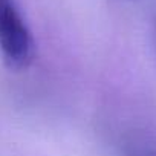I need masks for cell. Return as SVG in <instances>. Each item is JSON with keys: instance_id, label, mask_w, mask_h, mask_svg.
<instances>
[{"instance_id": "obj_2", "label": "cell", "mask_w": 156, "mask_h": 156, "mask_svg": "<svg viewBox=\"0 0 156 156\" xmlns=\"http://www.w3.org/2000/svg\"><path fill=\"white\" fill-rule=\"evenodd\" d=\"M132 156H156V148L141 147V148H136Z\"/></svg>"}, {"instance_id": "obj_1", "label": "cell", "mask_w": 156, "mask_h": 156, "mask_svg": "<svg viewBox=\"0 0 156 156\" xmlns=\"http://www.w3.org/2000/svg\"><path fill=\"white\" fill-rule=\"evenodd\" d=\"M0 51L12 69H26L34 60L32 34L14 0H0Z\"/></svg>"}]
</instances>
